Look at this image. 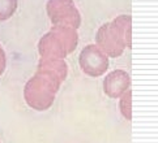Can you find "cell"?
<instances>
[{
	"label": "cell",
	"instance_id": "obj_1",
	"mask_svg": "<svg viewBox=\"0 0 158 143\" xmlns=\"http://www.w3.org/2000/svg\"><path fill=\"white\" fill-rule=\"evenodd\" d=\"M67 73L68 66L63 59L41 57L37 73L29 79L24 89V98L27 105L35 111L48 109Z\"/></svg>",
	"mask_w": 158,
	"mask_h": 143
},
{
	"label": "cell",
	"instance_id": "obj_2",
	"mask_svg": "<svg viewBox=\"0 0 158 143\" xmlns=\"http://www.w3.org/2000/svg\"><path fill=\"white\" fill-rule=\"evenodd\" d=\"M95 43L107 57H118L132 48V17L122 14L103 24L95 34Z\"/></svg>",
	"mask_w": 158,
	"mask_h": 143
},
{
	"label": "cell",
	"instance_id": "obj_3",
	"mask_svg": "<svg viewBox=\"0 0 158 143\" xmlns=\"http://www.w3.org/2000/svg\"><path fill=\"white\" fill-rule=\"evenodd\" d=\"M78 42L77 30L65 26H52L48 33L41 38L38 51L41 57L64 59L75 51Z\"/></svg>",
	"mask_w": 158,
	"mask_h": 143
},
{
	"label": "cell",
	"instance_id": "obj_4",
	"mask_svg": "<svg viewBox=\"0 0 158 143\" xmlns=\"http://www.w3.org/2000/svg\"><path fill=\"white\" fill-rule=\"evenodd\" d=\"M47 14L54 26H65L77 30L81 25V14L73 0H48Z\"/></svg>",
	"mask_w": 158,
	"mask_h": 143
},
{
	"label": "cell",
	"instance_id": "obj_5",
	"mask_svg": "<svg viewBox=\"0 0 158 143\" xmlns=\"http://www.w3.org/2000/svg\"><path fill=\"white\" fill-rule=\"evenodd\" d=\"M81 69L90 77H98L109 68V57L99 50L97 44H88L78 56Z\"/></svg>",
	"mask_w": 158,
	"mask_h": 143
},
{
	"label": "cell",
	"instance_id": "obj_6",
	"mask_svg": "<svg viewBox=\"0 0 158 143\" xmlns=\"http://www.w3.org/2000/svg\"><path fill=\"white\" fill-rule=\"evenodd\" d=\"M131 78L126 70L116 69L109 73L103 79V91L109 98H120V96L129 90Z\"/></svg>",
	"mask_w": 158,
	"mask_h": 143
},
{
	"label": "cell",
	"instance_id": "obj_7",
	"mask_svg": "<svg viewBox=\"0 0 158 143\" xmlns=\"http://www.w3.org/2000/svg\"><path fill=\"white\" fill-rule=\"evenodd\" d=\"M19 0H0V21H5L12 17L17 9Z\"/></svg>",
	"mask_w": 158,
	"mask_h": 143
},
{
	"label": "cell",
	"instance_id": "obj_8",
	"mask_svg": "<svg viewBox=\"0 0 158 143\" xmlns=\"http://www.w3.org/2000/svg\"><path fill=\"white\" fill-rule=\"evenodd\" d=\"M131 98H132V91L127 90L122 96H120V103L119 108L120 112L127 120H132V105H131Z\"/></svg>",
	"mask_w": 158,
	"mask_h": 143
},
{
	"label": "cell",
	"instance_id": "obj_9",
	"mask_svg": "<svg viewBox=\"0 0 158 143\" xmlns=\"http://www.w3.org/2000/svg\"><path fill=\"white\" fill-rule=\"evenodd\" d=\"M5 66H7V57H5V52L3 47L0 46V76L4 73Z\"/></svg>",
	"mask_w": 158,
	"mask_h": 143
}]
</instances>
